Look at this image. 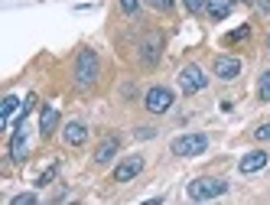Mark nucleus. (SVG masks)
I'll list each match as a JSON object with an SVG mask.
<instances>
[{"label":"nucleus","instance_id":"obj_1","mask_svg":"<svg viewBox=\"0 0 270 205\" xmlns=\"http://www.w3.org/2000/svg\"><path fill=\"white\" fill-rule=\"evenodd\" d=\"M101 75V62H98L95 49H82L75 59V85L78 88H91Z\"/></svg>","mask_w":270,"mask_h":205},{"label":"nucleus","instance_id":"obj_2","mask_svg":"<svg viewBox=\"0 0 270 205\" xmlns=\"http://www.w3.org/2000/svg\"><path fill=\"white\" fill-rule=\"evenodd\" d=\"M186 192L192 202H212V199H221L228 192V183L225 179H212V176H202V179H192L186 186Z\"/></svg>","mask_w":270,"mask_h":205},{"label":"nucleus","instance_id":"obj_3","mask_svg":"<svg viewBox=\"0 0 270 205\" xmlns=\"http://www.w3.org/2000/svg\"><path fill=\"white\" fill-rule=\"evenodd\" d=\"M173 156H199L208 150V134H183L169 143Z\"/></svg>","mask_w":270,"mask_h":205},{"label":"nucleus","instance_id":"obj_4","mask_svg":"<svg viewBox=\"0 0 270 205\" xmlns=\"http://www.w3.org/2000/svg\"><path fill=\"white\" fill-rule=\"evenodd\" d=\"M143 108L150 111V114H166V111L173 108V91L163 85H153L147 95H143Z\"/></svg>","mask_w":270,"mask_h":205},{"label":"nucleus","instance_id":"obj_5","mask_svg":"<svg viewBox=\"0 0 270 205\" xmlns=\"http://www.w3.org/2000/svg\"><path fill=\"white\" fill-rule=\"evenodd\" d=\"M208 85V78H205V72L199 68V65H183L179 68V88H183V95H195V91H202V88Z\"/></svg>","mask_w":270,"mask_h":205},{"label":"nucleus","instance_id":"obj_6","mask_svg":"<svg viewBox=\"0 0 270 205\" xmlns=\"http://www.w3.org/2000/svg\"><path fill=\"white\" fill-rule=\"evenodd\" d=\"M137 52H140V62L147 65V68H153L163 55V36L160 33H147L140 39V49H137Z\"/></svg>","mask_w":270,"mask_h":205},{"label":"nucleus","instance_id":"obj_7","mask_svg":"<svg viewBox=\"0 0 270 205\" xmlns=\"http://www.w3.org/2000/svg\"><path fill=\"white\" fill-rule=\"evenodd\" d=\"M143 173V156H124V160L114 166V173H111V179L114 183H130V179H137V176Z\"/></svg>","mask_w":270,"mask_h":205},{"label":"nucleus","instance_id":"obj_8","mask_svg":"<svg viewBox=\"0 0 270 205\" xmlns=\"http://www.w3.org/2000/svg\"><path fill=\"white\" fill-rule=\"evenodd\" d=\"M238 75H241V59L238 55H215V78L235 82Z\"/></svg>","mask_w":270,"mask_h":205},{"label":"nucleus","instance_id":"obj_9","mask_svg":"<svg viewBox=\"0 0 270 205\" xmlns=\"http://www.w3.org/2000/svg\"><path fill=\"white\" fill-rule=\"evenodd\" d=\"M267 163H270V153H267V150H251V153H244V156H241L238 170H241L244 176H251V173H260Z\"/></svg>","mask_w":270,"mask_h":205},{"label":"nucleus","instance_id":"obj_10","mask_svg":"<svg viewBox=\"0 0 270 205\" xmlns=\"http://www.w3.org/2000/svg\"><path fill=\"white\" fill-rule=\"evenodd\" d=\"M26 156H30L26 127H13V137H10V160H13V163H26Z\"/></svg>","mask_w":270,"mask_h":205},{"label":"nucleus","instance_id":"obj_11","mask_svg":"<svg viewBox=\"0 0 270 205\" xmlns=\"http://www.w3.org/2000/svg\"><path fill=\"white\" fill-rule=\"evenodd\" d=\"M62 140L68 143V147H82V143L88 140V127L82 124V120H68L62 127Z\"/></svg>","mask_w":270,"mask_h":205},{"label":"nucleus","instance_id":"obj_12","mask_svg":"<svg viewBox=\"0 0 270 205\" xmlns=\"http://www.w3.org/2000/svg\"><path fill=\"white\" fill-rule=\"evenodd\" d=\"M118 150H120L118 137H104V140L98 143V150H95V163H98V166H108V163L118 156Z\"/></svg>","mask_w":270,"mask_h":205},{"label":"nucleus","instance_id":"obj_13","mask_svg":"<svg viewBox=\"0 0 270 205\" xmlns=\"http://www.w3.org/2000/svg\"><path fill=\"white\" fill-rule=\"evenodd\" d=\"M55 127H59V108L55 104H43V111H39V134L52 137Z\"/></svg>","mask_w":270,"mask_h":205},{"label":"nucleus","instance_id":"obj_14","mask_svg":"<svg viewBox=\"0 0 270 205\" xmlns=\"http://www.w3.org/2000/svg\"><path fill=\"white\" fill-rule=\"evenodd\" d=\"M231 10H235V0H205V13L208 20H228L231 17Z\"/></svg>","mask_w":270,"mask_h":205},{"label":"nucleus","instance_id":"obj_15","mask_svg":"<svg viewBox=\"0 0 270 205\" xmlns=\"http://www.w3.org/2000/svg\"><path fill=\"white\" fill-rule=\"evenodd\" d=\"M17 108H23V104H20V98H13V95L3 98V108H0V124H3V127L10 124V118L17 114Z\"/></svg>","mask_w":270,"mask_h":205},{"label":"nucleus","instance_id":"obj_16","mask_svg":"<svg viewBox=\"0 0 270 205\" xmlns=\"http://www.w3.org/2000/svg\"><path fill=\"white\" fill-rule=\"evenodd\" d=\"M55 176H59V163H49L43 173H39L36 186H39V189H46V186H52V183H55Z\"/></svg>","mask_w":270,"mask_h":205},{"label":"nucleus","instance_id":"obj_17","mask_svg":"<svg viewBox=\"0 0 270 205\" xmlns=\"http://www.w3.org/2000/svg\"><path fill=\"white\" fill-rule=\"evenodd\" d=\"M248 36H251V26L244 23V26H238V30L225 33V46H235V43H241V39H248Z\"/></svg>","mask_w":270,"mask_h":205},{"label":"nucleus","instance_id":"obj_18","mask_svg":"<svg viewBox=\"0 0 270 205\" xmlns=\"http://www.w3.org/2000/svg\"><path fill=\"white\" fill-rule=\"evenodd\" d=\"M257 98L264 101V104L270 101V68L264 72V75H260V82H257Z\"/></svg>","mask_w":270,"mask_h":205},{"label":"nucleus","instance_id":"obj_19","mask_svg":"<svg viewBox=\"0 0 270 205\" xmlns=\"http://www.w3.org/2000/svg\"><path fill=\"white\" fill-rule=\"evenodd\" d=\"M39 202V195L36 192H20V195H13L10 199V205H36Z\"/></svg>","mask_w":270,"mask_h":205},{"label":"nucleus","instance_id":"obj_20","mask_svg":"<svg viewBox=\"0 0 270 205\" xmlns=\"http://www.w3.org/2000/svg\"><path fill=\"white\" fill-rule=\"evenodd\" d=\"M120 10L127 13V17H137L140 13V0H120Z\"/></svg>","mask_w":270,"mask_h":205},{"label":"nucleus","instance_id":"obj_21","mask_svg":"<svg viewBox=\"0 0 270 205\" xmlns=\"http://www.w3.org/2000/svg\"><path fill=\"white\" fill-rule=\"evenodd\" d=\"M147 3H150L153 10H160V13H169V10H173V3H176V0H147Z\"/></svg>","mask_w":270,"mask_h":205},{"label":"nucleus","instance_id":"obj_22","mask_svg":"<svg viewBox=\"0 0 270 205\" xmlns=\"http://www.w3.org/2000/svg\"><path fill=\"white\" fill-rule=\"evenodd\" d=\"M254 140H260V143H270V120H267V124H260V127L254 130Z\"/></svg>","mask_w":270,"mask_h":205},{"label":"nucleus","instance_id":"obj_23","mask_svg":"<svg viewBox=\"0 0 270 205\" xmlns=\"http://www.w3.org/2000/svg\"><path fill=\"white\" fill-rule=\"evenodd\" d=\"M189 13H205V0H183Z\"/></svg>","mask_w":270,"mask_h":205},{"label":"nucleus","instance_id":"obj_24","mask_svg":"<svg viewBox=\"0 0 270 205\" xmlns=\"http://www.w3.org/2000/svg\"><path fill=\"white\" fill-rule=\"evenodd\" d=\"M153 134H156L153 127H137V137H140V140H150Z\"/></svg>","mask_w":270,"mask_h":205},{"label":"nucleus","instance_id":"obj_25","mask_svg":"<svg viewBox=\"0 0 270 205\" xmlns=\"http://www.w3.org/2000/svg\"><path fill=\"white\" fill-rule=\"evenodd\" d=\"M257 7H260V13H270V0H257Z\"/></svg>","mask_w":270,"mask_h":205},{"label":"nucleus","instance_id":"obj_26","mask_svg":"<svg viewBox=\"0 0 270 205\" xmlns=\"http://www.w3.org/2000/svg\"><path fill=\"white\" fill-rule=\"evenodd\" d=\"M267 52H270V36H267Z\"/></svg>","mask_w":270,"mask_h":205},{"label":"nucleus","instance_id":"obj_27","mask_svg":"<svg viewBox=\"0 0 270 205\" xmlns=\"http://www.w3.org/2000/svg\"><path fill=\"white\" fill-rule=\"evenodd\" d=\"M241 3H254V0H241Z\"/></svg>","mask_w":270,"mask_h":205}]
</instances>
